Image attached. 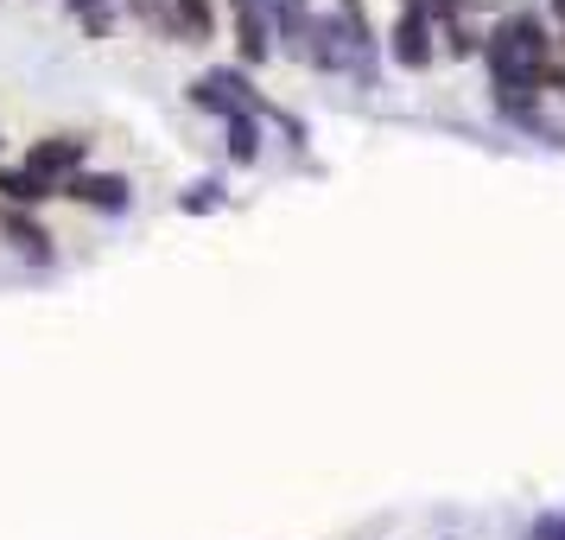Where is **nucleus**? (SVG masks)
I'll list each match as a JSON object with an SVG mask.
<instances>
[{
  "instance_id": "obj_11",
  "label": "nucleus",
  "mask_w": 565,
  "mask_h": 540,
  "mask_svg": "<svg viewBox=\"0 0 565 540\" xmlns=\"http://www.w3.org/2000/svg\"><path fill=\"white\" fill-rule=\"evenodd\" d=\"M223 204H230L223 179H198V184H184V191H179V210H184V216H210V210H223Z\"/></svg>"
},
{
  "instance_id": "obj_17",
  "label": "nucleus",
  "mask_w": 565,
  "mask_h": 540,
  "mask_svg": "<svg viewBox=\"0 0 565 540\" xmlns=\"http://www.w3.org/2000/svg\"><path fill=\"white\" fill-rule=\"evenodd\" d=\"M426 7H433V0H401V13H426Z\"/></svg>"
},
{
  "instance_id": "obj_15",
  "label": "nucleus",
  "mask_w": 565,
  "mask_h": 540,
  "mask_svg": "<svg viewBox=\"0 0 565 540\" xmlns=\"http://www.w3.org/2000/svg\"><path fill=\"white\" fill-rule=\"evenodd\" d=\"M527 540H565V515H540Z\"/></svg>"
},
{
  "instance_id": "obj_16",
  "label": "nucleus",
  "mask_w": 565,
  "mask_h": 540,
  "mask_svg": "<svg viewBox=\"0 0 565 540\" xmlns=\"http://www.w3.org/2000/svg\"><path fill=\"white\" fill-rule=\"evenodd\" d=\"M546 96H559V103H565V57L546 64Z\"/></svg>"
},
{
  "instance_id": "obj_5",
  "label": "nucleus",
  "mask_w": 565,
  "mask_h": 540,
  "mask_svg": "<svg viewBox=\"0 0 565 540\" xmlns=\"http://www.w3.org/2000/svg\"><path fill=\"white\" fill-rule=\"evenodd\" d=\"M0 242L13 248V255H26V261H57V248H52V230L32 216V210H0Z\"/></svg>"
},
{
  "instance_id": "obj_18",
  "label": "nucleus",
  "mask_w": 565,
  "mask_h": 540,
  "mask_svg": "<svg viewBox=\"0 0 565 540\" xmlns=\"http://www.w3.org/2000/svg\"><path fill=\"white\" fill-rule=\"evenodd\" d=\"M546 7H553V13H559V20H565V0H546Z\"/></svg>"
},
{
  "instance_id": "obj_9",
  "label": "nucleus",
  "mask_w": 565,
  "mask_h": 540,
  "mask_svg": "<svg viewBox=\"0 0 565 540\" xmlns=\"http://www.w3.org/2000/svg\"><path fill=\"white\" fill-rule=\"evenodd\" d=\"M172 13H179L184 45H204V39H216V0H172Z\"/></svg>"
},
{
  "instance_id": "obj_4",
  "label": "nucleus",
  "mask_w": 565,
  "mask_h": 540,
  "mask_svg": "<svg viewBox=\"0 0 565 540\" xmlns=\"http://www.w3.org/2000/svg\"><path fill=\"white\" fill-rule=\"evenodd\" d=\"M387 52H394V64H401V71H426V64L438 57L433 20H426V13H401V20H394V32H387Z\"/></svg>"
},
{
  "instance_id": "obj_13",
  "label": "nucleus",
  "mask_w": 565,
  "mask_h": 540,
  "mask_svg": "<svg viewBox=\"0 0 565 540\" xmlns=\"http://www.w3.org/2000/svg\"><path fill=\"white\" fill-rule=\"evenodd\" d=\"M260 140H267V134H260L255 115L230 121V159H235V166H255V159H260Z\"/></svg>"
},
{
  "instance_id": "obj_14",
  "label": "nucleus",
  "mask_w": 565,
  "mask_h": 540,
  "mask_svg": "<svg viewBox=\"0 0 565 540\" xmlns=\"http://www.w3.org/2000/svg\"><path fill=\"white\" fill-rule=\"evenodd\" d=\"M134 20H140V27H153V32H166L172 45H184V32H179V13H172V0H134Z\"/></svg>"
},
{
  "instance_id": "obj_10",
  "label": "nucleus",
  "mask_w": 565,
  "mask_h": 540,
  "mask_svg": "<svg viewBox=\"0 0 565 540\" xmlns=\"http://www.w3.org/2000/svg\"><path fill=\"white\" fill-rule=\"evenodd\" d=\"M438 32V52L445 57H483V32L470 20H451V27H433Z\"/></svg>"
},
{
  "instance_id": "obj_7",
  "label": "nucleus",
  "mask_w": 565,
  "mask_h": 540,
  "mask_svg": "<svg viewBox=\"0 0 565 540\" xmlns=\"http://www.w3.org/2000/svg\"><path fill=\"white\" fill-rule=\"evenodd\" d=\"M52 198H64L52 179H39L26 166H0V210H45Z\"/></svg>"
},
{
  "instance_id": "obj_6",
  "label": "nucleus",
  "mask_w": 565,
  "mask_h": 540,
  "mask_svg": "<svg viewBox=\"0 0 565 540\" xmlns=\"http://www.w3.org/2000/svg\"><path fill=\"white\" fill-rule=\"evenodd\" d=\"M235 7V52L242 64H267L274 57V20L260 13V0H230Z\"/></svg>"
},
{
  "instance_id": "obj_12",
  "label": "nucleus",
  "mask_w": 565,
  "mask_h": 540,
  "mask_svg": "<svg viewBox=\"0 0 565 540\" xmlns=\"http://www.w3.org/2000/svg\"><path fill=\"white\" fill-rule=\"evenodd\" d=\"M64 7L77 13L83 39H108V32H115V7H108V0H64Z\"/></svg>"
},
{
  "instance_id": "obj_2",
  "label": "nucleus",
  "mask_w": 565,
  "mask_h": 540,
  "mask_svg": "<svg viewBox=\"0 0 565 540\" xmlns=\"http://www.w3.org/2000/svg\"><path fill=\"white\" fill-rule=\"evenodd\" d=\"M26 172H39V179H52L64 191V179L89 172V140L83 134H39L26 147Z\"/></svg>"
},
{
  "instance_id": "obj_19",
  "label": "nucleus",
  "mask_w": 565,
  "mask_h": 540,
  "mask_svg": "<svg viewBox=\"0 0 565 540\" xmlns=\"http://www.w3.org/2000/svg\"><path fill=\"white\" fill-rule=\"evenodd\" d=\"M559 45H565V39H559Z\"/></svg>"
},
{
  "instance_id": "obj_1",
  "label": "nucleus",
  "mask_w": 565,
  "mask_h": 540,
  "mask_svg": "<svg viewBox=\"0 0 565 540\" xmlns=\"http://www.w3.org/2000/svg\"><path fill=\"white\" fill-rule=\"evenodd\" d=\"M191 108H204V115H216V121H242V115H267V103H260V89H248V77L242 71H204V77H191Z\"/></svg>"
},
{
  "instance_id": "obj_3",
  "label": "nucleus",
  "mask_w": 565,
  "mask_h": 540,
  "mask_svg": "<svg viewBox=\"0 0 565 540\" xmlns=\"http://www.w3.org/2000/svg\"><path fill=\"white\" fill-rule=\"evenodd\" d=\"M64 198L83 210H108V216H121L134 204V184L121 172H77V179H64Z\"/></svg>"
},
{
  "instance_id": "obj_8",
  "label": "nucleus",
  "mask_w": 565,
  "mask_h": 540,
  "mask_svg": "<svg viewBox=\"0 0 565 540\" xmlns=\"http://www.w3.org/2000/svg\"><path fill=\"white\" fill-rule=\"evenodd\" d=\"M260 13L274 20V39H286L292 52H306V27H311V0H260Z\"/></svg>"
}]
</instances>
